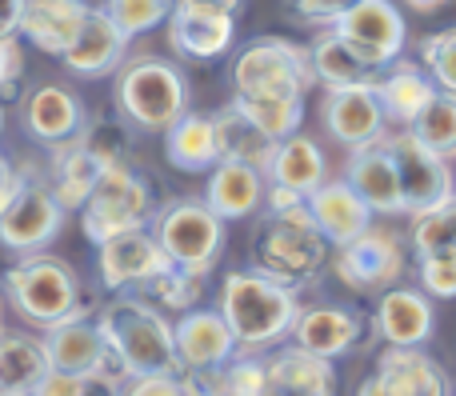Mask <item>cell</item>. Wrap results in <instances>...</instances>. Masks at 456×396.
<instances>
[{
	"label": "cell",
	"mask_w": 456,
	"mask_h": 396,
	"mask_svg": "<svg viewBox=\"0 0 456 396\" xmlns=\"http://www.w3.org/2000/svg\"><path fill=\"white\" fill-rule=\"evenodd\" d=\"M216 312L232 333L236 352H260L289 336L300 312V296L297 288L276 285L256 269H236L221 280V309Z\"/></svg>",
	"instance_id": "obj_1"
},
{
	"label": "cell",
	"mask_w": 456,
	"mask_h": 396,
	"mask_svg": "<svg viewBox=\"0 0 456 396\" xmlns=\"http://www.w3.org/2000/svg\"><path fill=\"white\" fill-rule=\"evenodd\" d=\"M329 248L332 245L321 237V229L308 216V205L300 200L292 208L268 213V221L260 224L256 240H252V269L300 293L329 269Z\"/></svg>",
	"instance_id": "obj_2"
},
{
	"label": "cell",
	"mask_w": 456,
	"mask_h": 396,
	"mask_svg": "<svg viewBox=\"0 0 456 396\" xmlns=\"http://www.w3.org/2000/svg\"><path fill=\"white\" fill-rule=\"evenodd\" d=\"M117 112L136 133H165L181 112H189V80L165 56H136L117 69Z\"/></svg>",
	"instance_id": "obj_3"
},
{
	"label": "cell",
	"mask_w": 456,
	"mask_h": 396,
	"mask_svg": "<svg viewBox=\"0 0 456 396\" xmlns=\"http://www.w3.org/2000/svg\"><path fill=\"white\" fill-rule=\"evenodd\" d=\"M8 293V304L28 320L32 328H48L64 317L88 312V301L80 293V280L61 256L45 253H24V261H16L12 269L0 277Z\"/></svg>",
	"instance_id": "obj_4"
},
{
	"label": "cell",
	"mask_w": 456,
	"mask_h": 396,
	"mask_svg": "<svg viewBox=\"0 0 456 396\" xmlns=\"http://www.w3.org/2000/svg\"><path fill=\"white\" fill-rule=\"evenodd\" d=\"M96 328L104 333V341L112 344L120 360H125L128 376L136 373H168L176 368L173 352V325L160 309H152L149 301L136 296H112L96 317Z\"/></svg>",
	"instance_id": "obj_5"
},
{
	"label": "cell",
	"mask_w": 456,
	"mask_h": 396,
	"mask_svg": "<svg viewBox=\"0 0 456 396\" xmlns=\"http://www.w3.org/2000/svg\"><path fill=\"white\" fill-rule=\"evenodd\" d=\"M152 213H157V200L152 189L133 165H109L101 168L93 192L80 205V232H85L93 245L117 237L128 229H149Z\"/></svg>",
	"instance_id": "obj_6"
},
{
	"label": "cell",
	"mask_w": 456,
	"mask_h": 396,
	"mask_svg": "<svg viewBox=\"0 0 456 396\" xmlns=\"http://www.w3.org/2000/svg\"><path fill=\"white\" fill-rule=\"evenodd\" d=\"M149 224H152V237H157L160 253L173 264H181V269L197 272V277H208L213 264L221 261L224 221L200 197L168 200L165 208L152 213Z\"/></svg>",
	"instance_id": "obj_7"
},
{
	"label": "cell",
	"mask_w": 456,
	"mask_h": 396,
	"mask_svg": "<svg viewBox=\"0 0 456 396\" xmlns=\"http://www.w3.org/2000/svg\"><path fill=\"white\" fill-rule=\"evenodd\" d=\"M313 85L308 48L289 36H260L232 61V96H308Z\"/></svg>",
	"instance_id": "obj_8"
},
{
	"label": "cell",
	"mask_w": 456,
	"mask_h": 396,
	"mask_svg": "<svg viewBox=\"0 0 456 396\" xmlns=\"http://www.w3.org/2000/svg\"><path fill=\"white\" fill-rule=\"evenodd\" d=\"M40 344H45L48 368L56 373H72L93 381L96 389L104 384V392H117L120 384L128 381L125 360L112 352V344L104 341V333L96 328V320H88V312H77V317H64L56 325L40 328Z\"/></svg>",
	"instance_id": "obj_9"
},
{
	"label": "cell",
	"mask_w": 456,
	"mask_h": 396,
	"mask_svg": "<svg viewBox=\"0 0 456 396\" xmlns=\"http://www.w3.org/2000/svg\"><path fill=\"white\" fill-rule=\"evenodd\" d=\"M332 272L345 288L353 293H385L388 285L404 277V245L396 232L388 229H369L361 237L337 245V256H332Z\"/></svg>",
	"instance_id": "obj_10"
},
{
	"label": "cell",
	"mask_w": 456,
	"mask_h": 396,
	"mask_svg": "<svg viewBox=\"0 0 456 396\" xmlns=\"http://www.w3.org/2000/svg\"><path fill=\"white\" fill-rule=\"evenodd\" d=\"M372 72L385 69L388 61L404 53V40H409V24H404L401 8L393 0H356L348 12H340L329 24Z\"/></svg>",
	"instance_id": "obj_11"
},
{
	"label": "cell",
	"mask_w": 456,
	"mask_h": 396,
	"mask_svg": "<svg viewBox=\"0 0 456 396\" xmlns=\"http://www.w3.org/2000/svg\"><path fill=\"white\" fill-rule=\"evenodd\" d=\"M385 149L401 176V197H404V216L425 213L436 205H452V173L449 160L428 152L409 128H396L393 136L385 133Z\"/></svg>",
	"instance_id": "obj_12"
},
{
	"label": "cell",
	"mask_w": 456,
	"mask_h": 396,
	"mask_svg": "<svg viewBox=\"0 0 456 396\" xmlns=\"http://www.w3.org/2000/svg\"><path fill=\"white\" fill-rule=\"evenodd\" d=\"M64 208L56 205V197L48 192L45 181L24 176L16 197L0 213V245L12 253H45L64 229Z\"/></svg>",
	"instance_id": "obj_13"
},
{
	"label": "cell",
	"mask_w": 456,
	"mask_h": 396,
	"mask_svg": "<svg viewBox=\"0 0 456 396\" xmlns=\"http://www.w3.org/2000/svg\"><path fill=\"white\" fill-rule=\"evenodd\" d=\"M168 24V44L189 61H216L232 48L236 36V12L205 0H173L165 16Z\"/></svg>",
	"instance_id": "obj_14"
},
{
	"label": "cell",
	"mask_w": 456,
	"mask_h": 396,
	"mask_svg": "<svg viewBox=\"0 0 456 396\" xmlns=\"http://www.w3.org/2000/svg\"><path fill=\"white\" fill-rule=\"evenodd\" d=\"M168 256L160 253L157 237L149 229H128L117 237L96 245V272L109 293H125V288H144L160 269H168Z\"/></svg>",
	"instance_id": "obj_15"
},
{
	"label": "cell",
	"mask_w": 456,
	"mask_h": 396,
	"mask_svg": "<svg viewBox=\"0 0 456 396\" xmlns=\"http://www.w3.org/2000/svg\"><path fill=\"white\" fill-rule=\"evenodd\" d=\"M364 328H369L364 312L345 309V304H316V309L297 312L289 336L300 349L316 352V357H324V360H337V357H348V352L361 349L364 336H369Z\"/></svg>",
	"instance_id": "obj_16"
},
{
	"label": "cell",
	"mask_w": 456,
	"mask_h": 396,
	"mask_svg": "<svg viewBox=\"0 0 456 396\" xmlns=\"http://www.w3.org/2000/svg\"><path fill=\"white\" fill-rule=\"evenodd\" d=\"M321 120L329 128V136L345 149H361L372 144L388 133V120L377 104V93L369 85H345V88H329L321 104Z\"/></svg>",
	"instance_id": "obj_17"
},
{
	"label": "cell",
	"mask_w": 456,
	"mask_h": 396,
	"mask_svg": "<svg viewBox=\"0 0 456 396\" xmlns=\"http://www.w3.org/2000/svg\"><path fill=\"white\" fill-rule=\"evenodd\" d=\"M125 56H128V36L112 24V16L104 8H88L85 24L72 36V44L61 53V61L72 77L96 80V77H112L125 64Z\"/></svg>",
	"instance_id": "obj_18"
},
{
	"label": "cell",
	"mask_w": 456,
	"mask_h": 396,
	"mask_svg": "<svg viewBox=\"0 0 456 396\" xmlns=\"http://www.w3.org/2000/svg\"><path fill=\"white\" fill-rule=\"evenodd\" d=\"M345 181L364 205L372 208V216H404V197H401V176L385 149V136L361 149H348Z\"/></svg>",
	"instance_id": "obj_19"
},
{
	"label": "cell",
	"mask_w": 456,
	"mask_h": 396,
	"mask_svg": "<svg viewBox=\"0 0 456 396\" xmlns=\"http://www.w3.org/2000/svg\"><path fill=\"white\" fill-rule=\"evenodd\" d=\"M260 396H337V368L300 344L276 349L265 360Z\"/></svg>",
	"instance_id": "obj_20"
},
{
	"label": "cell",
	"mask_w": 456,
	"mask_h": 396,
	"mask_svg": "<svg viewBox=\"0 0 456 396\" xmlns=\"http://www.w3.org/2000/svg\"><path fill=\"white\" fill-rule=\"evenodd\" d=\"M176 368H221L236 352L224 317L216 309H184L173 325Z\"/></svg>",
	"instance_id": "obj_21"
},
{
	"label": "cell",
	"mask_w": 456,
	"mask_h": 396,
	"mask_svg": "<svg viewBox=\"0 0 456 396\" xmlns=\"http://www.w3.org/2000/svg\"><path fill=\"white\" fill-rule=\"evenodd\" d=\"M372 376H377L388 396H452L449 373L441 368V360L428 357L425 344H417V349L385 344Z\"/></svg>",
	"instance_id": "obj_22"
},
{
	"label": "cell",
	"mask_w": 456,
	"mask_h": 396,
	"mask_svg": "<svg viewBox=\"0 0 456 396\" xmlns=\"http://www.w3.org/2000/svg\"><path fill=\"white\" fill-rule=\"evenodd\" d=\"M372 325H377V336L385 344H401V349H417V344L433 341V325L436 312L433 301L417 288H393L388 285L380 293V304L372 312Z\"/></svg>",
	"instance_id": "obj_23"
},
{
	"label": "cell",
	"mask_w": 456,
	"mask_h": 396,
	"mask_svg": "<svg viewBox=\"0 0 456 396\" xmlns=\"http://www.w3.org/2000/svg\"><path fill=\"white\" fill-rule=\"evenodd\" d=\"M24 128L37 144L45 149H56V144L72 141V136L85 128V104H80L77 93L61 85H40L24 96Z\"/></svg>",
	"instance_id": "obj_24"
},
{
	"label": "cell",
	"mask_w": 456,
	"mask_h": 396,
	"mask_svg": "<svg viewBox=\"0 0 456 396\" xmlns=\"http://www.w3.org/2000/svg\"><path fill=\"white\" fill-rule=\"evenodd\" d=\"M372 93H377V104H380L388 125L409 128L412 117H417V112L433 101V93H441V88L428 80V72L420 69L417 61H401V56H396V61H388L385 69H377Z\"/></svg>",
	"instance_id": "obj_25"
},
{
	"label": "cell",
	"mask_w": 456,
	"mask_h": 396,
	"mask_svg": "<svg viewBox=\"0 0 456 396\" xmlns=\"http://www.w3.org/2000/svg\"><path fill=\"white\" fill-rule=\"evenodd\" d=\"M308 216L321 229V237L329 240L332 248L345 245V240L361 237L372 224V208L348 189V181H321L313 192L305 197Z\"/></svg>",
	"instance_id": "obj_26"
},
{
	"label": "cell",
	"mask_w": 456,
	"mask_h": 396,
	"mask_svg": "<svg viewBox=\"0 0 456 396\" xmlns=\"http://www.w3.org/2000/svg\"><path fill=\"white\" fill-rule=\"evenodd\" d=\"M88 8H93L88 0H24L16 36H24L32 48L48 56H61L80 32Z\"/></svg>",
	"instance_id": "obj_27"
},
{
	"label": "cell",
	"mask_w": 456,
	"mask_h": 396,
	"mask_svg": "<svg viewBox=\"0 0 456 396\" xmlns=\"http://www.w3.org/2000/svg\"><path fill=\"white\" fill-rule=\"evenodd\" d=\"M205 205L216 216L228 221H244L265 205V173L240 160H216L208 168V184H205Z\"/></svg>",
	"instance_id": "obj_28"
},
{
	"label": "cell",
	"mask_w": 456,
	"mask_h": 396,
	"mask_svg": "<svg viewBox=\"0 0 456 396\" xmlns=\"http://www.w3.org/2000/svg\"><path fill=\"white\" fill-rule=\"evenodd\" d=\"M265 181L281 184V189H292L297 197H308L321 181H329V165H324L321 144L300 133L276 141L273 157H268V165H265Z\"/></svg>",
	"instance_id": "obj_29"
},
{
	"label": "cell",
	"mask_w": 456,
	"mask_h": 396,
	"mask_svg": "<svg viewBox=\"0 0 456 396\" xmlns=\"http://www.w3.org/2000/svg\"><path fill=\"white\" fill-rule=\"evenodd\" d=\"M165 157L173 168L181 173H208L221 160L216 152V133H213V117L208 112H181L173 125L165 128Z\"/></svg>",
	"instance_id": "obj_30"
},
{
	"label": "cell",
	"mask_w": 456,
	"mask_h": 396,
	"mask_svg": "<svg viewBox=\"0 0 456 396\" xmlns=\"http://www.w3.org/2000/svg\"><path fill=\"white\" fill-rule=\"evenodd\" d=\"M96 176H101V160L72 136V141L56 144L53 149V165H48V192L56 197V205L64 213H80L85 197L93 192Z\"/></svg>",
	"instance_id": "obj_31"
},
{
	"label": "cell",
	"mask_w": 456,
	"mask_h": 396,
	"mask_svg": "<svg viewBox=\"0 0 456 396\" xmlns=\"http://www.w3.org/2000/svg\"><path fill=\"white\" fill-rule=\"evenodd\" d=\"M208 117H213L216 152H221V160H240V165H252V168L265 173L268 157H273V149H276L273 136L260 133V128L240 112V104L236 101H228L224 109L208 112Z\"/></svg>",
	"instance_id": "obj_32"
},
{
	"label": "cell",
	"mask_w": 456,
	"mask_h": 396,
	"mask_svg": "<svg viewBox=\"0 0 456 396\" xmlns=\"http://www.w3.org/2000/svg\"><path fill=\"white\" fill-rule=\"evenodd\" d=\"M308 64H313V80L324 88H345V85H369L377 72L345 44L332 28H324L308 48Z\"/></svg>",
	"instance_id": "obj_33"
},
{
	"label": "cell",
	"mask_w": 456,
	"mask_h": 396,
	"mask_svg": "<svg viewBox=\"0 0 456 396\" xmlns=\"http://www.w3.org/2000/svg\"><path fill=\"white\" fill-rule=\"evenodd\" d=\"M48 373L40 336L0 328V392H28Z\"/></svg>",
	"instance_id": "obj_34"
},
{
	"label": "cell",
	"mask_w": 456,
	"mask_h": 396,
	"mask_svg": "<svg viewBox=\"0 0 456 396\" xmlns=\"http://www.w3.org/2000/svg\"><path fill=\"white\" fill-rule=\"evenodd\" d=\"M232 101L273 141H284L305 125V96H232Z\"/></svg>",
	"instance_id": "obj_35"
},
{
	"label": "cell",
	"mask_w": 456,
	"mask_h": 396,
	"mask_svg": "<svg viewBox=\"0 0 456 396\" xmlns=\"http://www.w3.org/2000/svg\"><path fill=\"white\" fill-rule=\"evenodd\" d=\"M409 133L417 136L428 152L452 160L456 157V96L452 93H433V101L412 117Z\"/></svg>",
	"instance_id": "obj_36"
},
{
	"label": "cell",
	"mask_w": 456,
	"mask_h": 396,
	"mask_svg": "<svg viewBox=\"0 0 456 396\" xmlns=\"http://www.w3.org/2000/svg\"><path fill=\"white\" fill-rule=\"evenodd\" d=\"M409 216H412L409 240H412V248H417V256L456 248V208H452V205H436V208H425V213H409Z\"/></svg>",
	"instance_id": "obj_37"
},
{
	"label": "cell",
	"mask_w": 456,
	"mask_h": 396,
	"mask_svg": "<svg viewBox=\"0 0 456 396\" xmlns=\"http://www.w3.org/2000/svg\"><path fill=\"white\" fill-rule=\"evenodd\" d=\"M77 141L101 160V168L109 165H125L128 152H133V128L125 120H93L77 133Z\"/></svg>",
	"instance_id": "obj_38"
},
{
	"label": "cell",
	"mask_w": 456,
	"mask_h": 396,
	"mask_svg": "<svg viewBox=\"0 0 456 396\" xmlns=\"http://www.w3.org/2000/svg\"><path fill=\"white\" fill-rule=\"evenodd\" d=\"M200 285H205V277H197V272L181 269V264H168V269H160L144 288L152 293V301H157V304L184 312V309H197Z\"/></svg>",
	"instance_id": "obj_39"
},
{
	"label": "cell",
	"mask_w": 456,
	"mask_h": 396,
	"mask_svg": "<svg viewBox=\"0 0 456 396\" xmlns=\"http://www.w3.org/2000/svg\"><path fill=\"white\" fill-rule=\"evenodd\" d=\"M420 69L428 72L441 93L456 96V28H441V32H428L420 40Z\"/></svg>",
	"instance_id": "obj_40"
},
{
	"label": "cell",
	"mask_w": 456,
	"mask_h": 396,
	"mask_svg": "<svg viewBox=\"0 0 456 396\" xmlns=\"http://www.w3.org/2000/svg\"><path fill=\"white\" fill-rule=\"evenodd\" d=\"M168 8H173V0H104V12L112 16V24H117L128 40L160 28Z\"/></svg>",
	"instance_id": "obj_41"
},
{
	"label": "cell",
	"mask_w": 456,
	"mask_h": 396,
	"mask_svg": "<svg viewBox=\"0 0 456 396\" xmlns=\"http://www.w3.org/2000/svg\"><path fill=\"white\" fill-rule=\"evenodd\" d=\"M420 285H425V293L433 301H452L456 296V248L420 256Z\"/></svg>",
	"instance_id": "obj_42"
},
{
	"label": "cell",
	"mask_w": 456,
	"mask_h": 396,
	"mask_svg": "<svg viewBox=\"0 0 456 396\" xmlns=\"http://www.w3.org/2000/svg\"><path fill=\"white\" fill-rule=\"evenodd\" d=\"M265 384V360L256 357H228L221 365V392L228 396H260Z\"/></svg>",
	"instance_id": "obj_43"
},
{
	"label": "cell",
	"mask_w": 456,
	"mask_h": 396,
	"mask_svg": "<svg viewBox=\"0 0 456 396\" xmlns=\"http://www.w3.org/2000/svg\"><path fill=\"white\" fill-rule=\"evenodd\" d=\"M117 396H192L181 368L168 373H136L117 389Z\"/></svg>",
	"instance_id": "obj_44"
},
{
	"label": "cell",
	"mask_w": 456,
	"mask_h": 396,
	"mask_svg": "<svg viewBox=\"0 0 456 396\" xmlns=\"http://www.w3.org/2000/svg\"><path fill=\"white\" fill-rule=\"evenodd\" d=\"M20 80H24V44L20 36H0V104L20 96Z\"/></svg>",
	"instance_id": "obj_45"
},
{
	"label": "cell",
	"mask_w": 456,
	"mask_h": 396,
	"mask_svg": "<svg viewBox=\"0 0 456 396\" xmlns=\"http://www.w3.org/2000/svg\"><path fill=\"white\" fill-rule=\"evenodd\" d=\"M28 396H93V381L48 368V373L28 389Z\"/></svg>",
	"instance_id": "obj_46"
},
{
	"label": "cell",
	"mask_w": 456,
	"mask_h": 396,
	"mask_svg": "<svg viewBox=\"0 0 456 396\" xmlns=\"http://www.w3.org/2000/svg\"><path fill=\"white\" fill-rule=\"evenodd\" d=\"M353 4L356 0H292V12L308 24H324V28H329V24L337 20L340 12H348Z\"/></svg>",
	"instance_id": "obj_47"
},
{
	"label": "cell",
	"mask_w": 456,
	"mask_h": 396,
	"mask_svg": "<svg viewBox=\"0 0 456 396\" xmlns=\"http://www.w3.org/2000/svg\"><path fill=\"white\" fill-rule=\"evenodd\" d=\"M20 181H24V173L12 165V160L0 152V213H4V205L16 197V189H20Z\"/></svg>",
	"instance_id": "obj_48"
},
{
	"label": "cell",
	"mask_w": 456,
	"mask_h": 396,
	"mask_svg": "<svg viewBox=\"0 0 456 396\" xmlns=\"http://www.w3.org/2000/svg\"><path fill=\"white\" fill-rule=\"evenodd\" d=\"M20 8L24 0H0V36H12L20 24Z\"/></svg>",
	"instance_id": "obj_49"
},
{
	"label": "cell",
	"mask_w": 456,
	"mask_h": 396,
	"mask_svg": "<svg viewBox=\"0 0 456 396\" xmlns=\"http://www.w3.org/2000/svg\"><path fill=\"white\" fill-rule=\"evenodd\" d=\"M404 4H409V8H417V12H441V8L444 4H449V0H404Z\"/></svg>",
	"instance_id": "obj_50"
},
{
	"label": "cell",
	"mask_w": 456,
	"mask_h": 396,
	"mask_svg": "<svg viewBox=\"0 0 456 396\" xmlns=\"http://www.w3.org/2000/svg\"><path fill=\"white\" fill-rule=\"evenodd\" d=\"M356 396H388V392L380 389L377 376H369V381H361V389H356Z\"/></svg>",
	"instance_id": "obj_51"
},
{
	"label": "cell",
	"mask_w": 456,
	"mask_h": 396,
	"mask_svg": "<svg viewBox=\"0 0 456 396\" xmlns=\"http://www.w3.org/2000/svg\"><path fill=\"white\" fill-rule=\"evenodd\" d=\"M205 4H216V8H228V12H236V8H240V0H205Z\"/></svg>",
	"instance_id": "obj_52"
},
{
	"label": "cell",
	"mask_w": 456,
	"mask_h": 396,
	"mask_svg": "<svg viewBox=\"0 0 456 396\" xmlns=\"http://www.w3.org/2000/svg\"><path fill=\"white\" fill-rule=\"evenodd\" d=\"M0 133H4V104H0Z\"/></svg>",
	"instance_id": "obj_53"
},
{
	"label": "cell",
	"mask_w": 456,
	"mask_h": 396,
	"mask_svg": "<svg viewBox=\"0 0 456 396\" xmlns=\"http://www.w3.org/2000/svg\"><path fill=\"white\" fill-rule=\"evenodd\" d=\"M0 328H4V304H0Z\"/></svg>",
	"instance_id": "obj_54"
},
{
	"label": "cell",
	"mask_w": 456,
	"mask_h": 396,
	"mask_svg": "<svg viewBox=\"0 0 456 396\" xmlns=\"http://www.w3.org/2000/svg\"><path fill=\"white\" fill-rule=\"evenodd\" d=\"M0 396H28V392H0Z\"/></svg>",
	"instance_id": "obj_55"
},
{
	"label": "cell",
	"mask_w": 456,
	"mask_h": 396,
	"mask_svg": "<svg viewBox=\"0 0 456 396\" xmlns=\"http://www.w3.org/2000/svg\"><path fill=\"white\" fill-rule=\"evenodd\" d=\"M221 396H228V392H221Z\"/></svg>",
	"instance_id": "obj_56"
}]
</instances>
